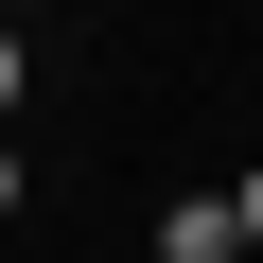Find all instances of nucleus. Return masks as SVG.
<instances>
[{
	"mask_svg": "<svg viewBox=\"0 0 263 263\" xmlns=\"http://www.w3.org/2000/svg\"><path fill=\"white\" fill-rule=\"evenodd\" d=\"M158 263H263L246 193H176V211H158Z\"/></svg>",
	"mask_w": 263,
	"mask_h": 263,
	"instance_id": "1",
	"label": "nucleus"
},
{
	"mask_svg": "<svg viewBox=\"0 0 263 263\" xmlns=\"http://www.w3.org/2000/svg\"><path fill=\"white\" fill-rule=\"evenodd\" d=\"M18 70H35V35H18V18H0V123H18Z\"/></svg>",
	"mask_w": 263,
	"mask_h": 263,
	"instance_id": "2",
	"label": "nucleus"
},
{
	"mask_svg": "<svg viewBox=\"0 0 263 263\" xmlns=\"http://www.w3.org/2000/svg\"><path fill=\"white\" fill-rule=\"evenodd\" d=\"M228 193H246V228H263V158H246V176H228Z\"/></svg>",
	"mask_w": 263,
	"mask_h": 263,
	"instance_id": "3",
	"label": "nucleus"
},
{
	"mask_svg": "<svg viewBox=\"0 0 263 263\" xmlns=\"http://www.w3.org/2000/svg\"><path fill=\"white\" fill-rule=\"evenodd\" d=\"M0 18H53V0H0Z\"/></svg>",
	"mask_w": 263,
	"mask_h": 263,
	"instance_id": "4",
	"label": "nucleus"
},
{
	"mask_svg": "<svg viewBox=\"0 0 263 263\" xmlns=\"http://www.w3.org/2000/svg\"><path fill=\"white\" fill-rule=\"evenodd\" d=\"M0 211H18V158H0Z\"/></svg>",
	"mask_w": 263,
	"mask_h": 263,
	"instance_id": "5",
	"label": "nucleus"
}]
</instances>
